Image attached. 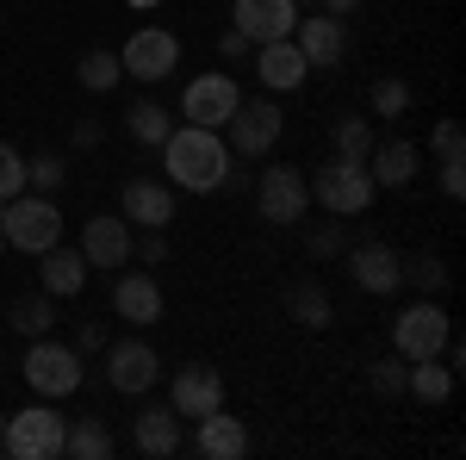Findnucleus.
I'll return each mask as SVG.
<instances>
[{"instance_id":"4c0bfd02","label":"nucleus","mask_w":466,"mask_h":460,"mask_svg":"<svg viewBox=\"0 0 466 460\" xmlns=\"http://www.w3.org/2000/svg\"><path fill=\"white\" fill-rule=\"evenodd\" d=\"M441 193H448V199H461V193H466V156L441 162Z\"/></svg>"},{"instance_id":"473e14b6","label":"nucleus","mask_w":466,"mask_h":460,"mask_svg":"<svg viewBox=\"0 0 466 460\" xmlns=\"http://www.w3.org/2000/svg\"><path fill=\"white\" fill-rule=\"evenodd\" d=\"M63 175H69L63 156H32V162H25V187H37V193H56Z\"/></svg>"},{"instance_id":"a878e982","label":"nucleus","mask_w":466,"mask_h":460,"mask_svg":"<svg viewBox=\"0 0 466 460\" xmlns=\"http://www.w3.org/2000/svg\"><path fill=\"white\" fill-rule=\"evenodd\" d=\"M287 312H292V323H305V330H323V323L336 318V312H329V292H323L318 281H299L287 292Z\"/></svg>"},{"instance_id":"20e7f679","label":"nucleus","mask_w":466,"mask_h":460,"mask_svg":"<svg viewBox=\"0 0 466 460\" xmlns=\"http://www.w3.org/2000/svg\"><path fill=\"white\" fill-rule=\"evenodd\" d=\"M63 429H69L63 411H50V404H25L19 417H6L0 448H6L13 460H56V455H63Z\"/></svg>"},{"instance_id":"9b49d317","label":"nucleus","mask_w":466,"mask_h":460,"mask_svg":"<svg viewBox=\"0 0 466 460\" xmlns=\"http://www.w3.org/2000/svg\"><path fill=\"white\" fill-rule=\"evenodd\" d=\"M280 125H287V118H280L274 100H243V107L230 112V149L255 162V156H268V149L280 143Z\"/></svg>"},{"instance_id":"a19ab883","label":"nucleus","mask_w":466,"mask_h":460,"mask_svg":"<svg viewBox=\"0 0 466 460\" xmlns=\"http://www.w3.org/2000/svg\"><path fill=\"white\" fill-rule=\"evenodd\" d=\"M75 349H81V354L106 349V330H100V323H81V336H75Z\"/></svg>"},{"instance_id":"2eb2a0df","label":"nucleus","mask_w":466,"mask_h":460,"mask_svg":"<svg viewBox=\"0 0 466 460\" xmlns=\"http://www.w3.org/2000/svg\"><path fill=\"white\" fill-rule=\"evenodd\" d=\"M237 32L249 44H274V37H292L299 26V0H237Z\"/></svg>"},{"instance_id":"393cba45","label":"nucleus","mask_w":466,"mask_h":460,"mask_svg":"<svg viewBox=\"0 0 466 460\" xmlns=\"http://www.w3.org/2000/svg\"><path fill=\"white\" fill-rule=\"evenodd\" d=\"M63 455L69 460H106L112 455V429L100 417H69L63 429Z\"/></svg>"},{"instance_id":"423d86ee","label":"nucleus","mask_w":466,"mask_h":460,"mask_svg":"<svg viewBox=\"0 0 466 460\" xmlns=\"http://www.w3.org/2000/svg\"><path fill=\"white\" fill-rule=\"evenodd\" d=\"M448 336H454V323H448V312H441L435 299H423V305H410V312L392 318V349L404 354V361H430V354H441Z\"/></svg>"},{"instance_id":"412c9836","label":"nucleus","mask_w":466,"mask_h":460,"mask_svg":"<svg viewBox=\"0 0 466 460\" xmlns=\"http://www.w3.org/2000/svg\"><path fill=\"white\" fill-rule=\"evenodd\" d=\"M112 312L125 323H156L162 318V286L149 281V274H125V281L112 286Z\"/></svg>"},{"instance_id":"ea45409f","label":"nucleus","mask_w":466,"mask_h":460,"mask_svg":"<svg viewBox=\"0 0 466 460\" xmlns=\"http://www.w3.org/2000/svg\"><path fill=\"white\" fill-rule=\"evenodd\" d=\"M137 261H144V268H156V261H168V237H162V230H149L144 243H137Z\"/></svg>"},{"instance_id":"0eeeda50","label":"nucleus","mask_w":466,"mask_h":460,"mask_svg":"<svg viewBox=\"0 0 466 460\" xmlns=\"http://www.w3.org/2000/svg\"><path fill=\"white\" fill-rule=\"evenodd\" d=\"M305 206H311V187H305V175L299 169H261V180H255V212L268 218V224H299L305 218Z\"/></svg>"},{"instance_id":"dca6fc26","label":"nucleus","mask_w":466,"mask_h":460,"mask_svg":"<svg viewBox=\"0 0 466 460\" xmlns=\"http://www.w3.org/2000/svg\"><path fill=\"white\" fill-rule=\"evenodd\" d=\"M81 261L87 268H125L131 261V218H87L81 224Z\"/></svg>"},{"instance_id":"f257e3e1","label":"nucleus","mask_w":466,"mask_h":460,"mask_svg":"<svg viewBox=\"0 0 466 460\" xmlns=\"http://www.w3.org/2000/svg\"><path fill=\"white\" fill-rule=\"evenodd\" d=\"M156 149H162L168 187H180V193H218L224 175H230V149H224V138L206 131V125H180V131H168Z\"/></svg>"},{"instance_id":"f704fd0d","label":"nucleus","mask_w":466,"mask_h":460,"mask_svg":"<svg viewBox=\"0 0 466 460\" xmlns=\"http://www.w3.org/2000/svg\"><path fill=\"white\" fill-rule=\"evenodd\" d=\"M404 367H410L404 354H386V361H373V392H380V398H398V392H404Z\"/></svg>"},{"instance_id":"6ab92c4d","label":"nucleus","mask_w":466,"mask_h":460,"mask_svg":"<svg viewBox=\"0 0 466 460\" xmlns=\"http://www.w3.org/2000/svg\"><path fill=\"white\" fill-rule=\"evenodd\" d=\"M131 435H137V455L168 460V455L180 448V417H175V404H144V411L131 417Z\"/></svg>"},{"instance_id":"58836bf2","label":"nucleus","mask_w":466,"mask_h":460,"mask_svg":"<svg viewBox=\"0 0 466 460\" xmlns=\"http://www.w3.org/2000/svg\"><path fill=\"white\" fill-rule=\"evenodd\" d=\"M255 44L243 32H237V26H230V32H218V56H224V63H237V56H249Z\"/></svg>"},{"instance_id":"5701e85b","label":"nucleus","mask_w":466,"mask_h":460,"mask_svg":"<svg viewBox=\"0 0 466 460\" xmlns=\"http://www.w3.org/2000/svg\"><path fill=\"white\" fill-rule=\"evenodd\" d=\"M367 175H373V187H410V175H417V143H373V156H367Z\"/></svg>"},{"instance_id":"1a4fd4ad","label":"nucleus","mask_w":466,"mask_h":460,"mask_svg":"<svg viewBox=\"0 0 466 460\" xmlns=\"http://www.w3.org/2000/svg\"><path fill=\"white\" fill-rule=\"evenodd\" d=\"M237 107H243V87H237V75H199V81H187V125L224 131Z\"/></svg>"},{"instance_id":"7ed1b4c3","label":"nucleus","mask_w":466,"mask_h":460,"mask_svg":"<svg viewBox=\"0 0 466 460\" xmlns=\"http://www.w3.org/2000/svg\"><path fill=\"white\" fill-rule=\"evenodd\" d=\"M305 187H311V199H318L329 218H360L373 206V175H367V162H349V156L323 162Z\"/></svg>"},{"instance_id":"c756f323","label":"nucleus","mask_w":466,"mask_h":460,"mask_svg":"<svg viewBox=\"0 0 466 460\" xmlns=\"http://www.w3.org/2000/svg\"><path fill=\"white\" fill-rule=\"evenodd\" d=\"M125 125H131V138H137V143H162L168 131H175V118H168V112L156 107V100H137Z\"/></svg>"},{"instance_id":"2f4dec72","label":"nucleus","mask_w":466,"mask_h":460,"mask_svg":"<svg viewBox=\"0 0 466 460\" xmlns=\"http://www.w3.org/2000/svg\"><path fill=\"white\" fill-rule=\"evenodd\" d=\"M404 107H410V87H404L398 75L373 81V112H380V118H404Z\"/></svg>"},{"instance_id":"f8f14e48","label":"nucleus","mask_w":466,"mask_h":460,"mask_svg":"<svg viewBox=\"0 0 466 460\" xmlns=\"http://www.w3.org/2000/svg\"><path fill=\"white\" fill-rule=\"evenodd\" d=\"M292 44H299V56H305L311 69H336L342 50H349V19H336V13L299 19V26H292Z\"/></svg>"},{"instance_id":"f3484780","label":"nucleus","mask_w":466,"mask_h":460,"mask_svg":"<svg viewBox=\"0 0 466 460\" xmlns=\"http://www.w3.org/2000/svg\"><path fill=\"white\" fill-rule=\"evenodd\" d=\"M255 75H261V87H268V94H292V87L311 75V63L299 56V44H292V37H274V44H255Z\"/></svg>"},{"instance_id":"a211bd4d","label":"nucleus","mask_w":466,"mask_h":460,"mask_svg":"<svg viewBox=\"0 0 466 460\" xmlns=\"http://www.w3.org/2000/svg\"><path fill=\"white\" fill-rule=\"evenodd\" d=\"M125 218L144 230H168L175 218V187L168 180H125Z\"/></svg>"},{"instance_id":"79ce46f5","label":"nucleus","mask_w":466,"mask_h":460,"mask_svg":"<svg viewBox=\"0 0 466 460\" xmlns=\"http://www.w3.org/2000/svg\"><path fill=\"white\" fill-rule=\"evenodd\" d=\"M75 143H81V149H94V143H100V125H94V118H81V125H75Z\"/></svg>"},{"instance_id":"6e6552de","label":"nucleus","mask_w":466,"mask_h":460,"mask_svg":"<svg viewBox=\"0 0 466 460\" xmlns=\"http://www.w3.org/2000/svg\"><path fill=\"white\" fill-rule=\"evenodd\" d=\"M118 69H131L137 81H168L180 69V37L162 32V26H144L131 32V44L118 50Z\"/></svg>"},{"instance_id":"ddd939ff","label":"nucleus","mask_w":466,"mask_h":460,"mask_svg":"<svg viewBox=\"0 0 466 460\" xmlns=\"http://www.w3.org/2000/svg\"><path fill=\"white\" fill-rule=\"evenodd\" d=\"M156 349L149 342H112L106 349V386L125 392V398H144L149 386H156Z\"/></svg>"},{"instance_id":"b1692460","label":"nucleus","mask_w":466,"mask_h":460,"mask_svg":"<svg viewBox=\"0 0 466 460\" xmlns=\"http://www.w3.org/2000/svg\"><path fill=\"white\" fill-rule=\"evenodd\" d=\"M404 392H410V398H423V404H441V398L454 392V367H448L441 354L410 361V367H404Z\"/></svg>"},{"instance_id":"4468645a","label":"nucleus","mask_w":466,"mask_h":460,"mask_svg":"<svg viewBox=\"0 0 466 460\" xmlns=\"http://www.w3.org/2000/svg\"><path fill=\"white\" fill-rule=\"evenodd\" d=\"M349 255V274H355V286L360 292H398L404 286V261H398V249H386V243H355V249H342Z\"/></svg>"},{"instance_id":"37998d69","label":"nucleus","mask_w":466,"mask_h":460,"mask_svg":"<svg viewBox=\"0 0 466 460\" xmlns=\"http://www.w3.org/2000/svg\"><path fill=\"white\" fill-rule=\"evenodd\" d=\"M318 6H323V13H336V19H349V13H355L360 0H318Z\"/></svg>"},{"instance_id":"4be33fe9","label":"nucleus","mask_w":466,"mask_h":460,"mask_svg":"<svg viewBox=\"0 0 466 460\" xmlns=\"http://www.w3.org/2000/svg\"><path fill=\"white\" fill-rule=\"evenodd\" d=\"M37 261H44L37 274H44V292H50V299H69V292H81V286H87V261H81V249L50 243Z\"/></svg>"},{"instance_id":"a18cd8bd","label":"nucleus","mask_w":466,"mask_h":460,"mask_svg":"<svg viewBox=\"0 0 466 460\" xmlns=\"http://www.w3.org/2000/svg\"><path fill=\"white\" fill-rule=\"evenodd\" d=\"M0 249H6V230H0Z\"/></svg>"},{"instance_id":"7c9ffc66","label":"nucleus","mask_w":466,"mask_h":460,"mask_svg":"<svg viewBox=\"0 0 466 460\" xmlns=\"http://www.w3.org/2000/svg\"><path fill=\"white\" fill-rule=\"evenodd\" d=\"M404 281L417 286V292H423V299H435V292H441V286H448V268H441V255H430V249H423V255H417V261H404Z\"/></svg>"},{"instance_id":"72a5a7b5","label":"nucleus","mask_w":466,"mask_h":460,"mask_svg":"<svg viewBox=\"0 0 466 460\" xmlns=\"http://www.w3.org/2000/svg\"><path fill=\"white\" fill-rule=\"evenodd\" d=\"M13 193H25V156H19L13 143H0V206H6Z\"/></svg>"},{"instance_id":"c85d7f7f","label":"nucleus","mask_w":466,"mask_h":460,"mask_svg":"<svg viewBox=\"0 0 466 460\" xmlns=\"http://www.w3.org/2000/svg\"><path fill=\"white\" fill-rule=\"evenodd\" d=\"M373 125L367 118H336V156H349V162H367L373 156Z\"/></svg>"},{"instance_id":"f03ea898","label":"nucleus","mask_w":466,"mask_h":460,"mask_svg":"<svg viewBox=\"0 0 466 460\" xmlns=\"http://www.w3.org/2000/svg\"><path fill=\"white\" fill-rule=\"evenodd\" d=\"M0 230H6V249H25V255H44L50 243H63V212L50 193H13L0 206Z\"/></svg>"},{"instance_id":"e433bc0d","label":"nucleus","mask_w":466,"mask_h":460,"mask_svg":"<svg viewBox=\"0 0 466 460\" xmlns=\"http://www.w3.org/2000/svg\"><path fill=\"white\" fill-rule=\"evenodd\" d=\"M435 156H441V162H454V156H461V125H454V118H441V125H435Z\"/></svg>"},{"instance_id":"39448f33","label":"nucleus","mask_w":466,"mask_h":460,"mask_svg":"<svg viewBox=\"0 0 466 460\" xmlns=\"http://www.w3.org/2000/svg\"><path fill=\"white\" fill-rule=\"evenodd\" d=\"M25 386L37 398H69V392H81V349L32 336V349H25Z\"/></svg>"},{"instance_id":"49530a36","label":"nucleus","mask_w":466,"mask_h":460,"mask_svg":"<svg viewBox=\"0 0 466 460\" xmlns=\"http://www.w3.org/2000/svg\"><path fill=\"white\" fill-rule=\"evenodd\" d=\"M0 429H6V417H0Z\"/></svg>"},{"instance_id":"9d476101","label":"nucleus","mask_w":466,"mask_h":460,"mask_svg":"<svg viewBox=\"0 0 466 460\" xmlns=\"http://www.w3.org/2000/svg\"><path fill=\"white\" fill-rule=\"evenodd\" d=\"M175 417L180 424H199V417H212L218 404H224V380H218V367L212 361H187L175 373Z\"/></svg>"},{"instance_id":"c9c22d12","label":"nucleus","mask_w":466,"mask_h":460,"mask_svg":"<svg viewBox=\"0 0 466 460\" xmlns=\"http://www.w3.org/2000/svg\"><path fill=\"white\" fill-rule=\"evenodd\" d=\"M305 249H311V255H342V249H349V237H342V218H329V224H318V230H311V237H305Z\"/></svg>"},{"instance_id":"c03bdc74","label":"nucleus","mask_w":466,"mask_h":460,"mask_svg":"<svg viewBox=\"0 0 466 460\" xmlns=\"http://www.w3.org/2000/svg\"><path fill=\"white\" fill-rule=\"evenodd\" d=\"M131 6H162V0H131Z\"/></svg>"},{"instance_id":"bb28decb","label":"nucleus","mask_w":466,"mask_h":460,"mask_svg":"<svg viewBox=\"0 0 466 460\" xmlns=\"http://www.w3.org/2000/svg\"><path fill=\"white\" fill-rule=\"evenodd\" d=\"M118 50H87V56H81V87H87V94H106V87H118Z\"/></svg>"},{"instance_id":"aec40b11","label":"nucleus","mask_w":466,"mask_h":460,"mask_svg":"<svg viewBox=\"0 0 466 460\" xmlns=\"http://www.w3.org/2000/svg\"><path fill=\"white\" fill-rule=\"evenodd\" d=\"M206 460H243L249 455V429L237 424V417H224V404H218L212 417H199V442H193Z\"/></svg>"},{"instance_id":"cd10ccee","label":"nucleus","mask_w":466,"mask_h":460,"mask_svg":"<svg viewBox=\"0 0 466 460\" xmlns=\"http://www.w3.org/2000/svg\"><path fill=\"white\" fill-rule=\"evenodd\" d=\"M50 323H56V305H50V292L44 299H19L13 305V330L32 342V336H50Z\"/></svg>"}]
</instances>
